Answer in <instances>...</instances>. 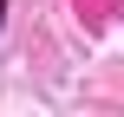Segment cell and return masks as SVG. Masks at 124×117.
<instances>
[{
    "label": "cell",
    "mask_w": 124,
    "mask_h": 117,
    "mask_svg": "<svg viewBox=\"0 0 124 117\" xmlns=\"http://www.w3.org/2000/svg\"><path fill=\"white\" fill-rule=\"evenodd\" d=\"M0 26H7V0H0Z\"/></svg>",
    "instance_id": "6da1fadb"
}]
</instances>
